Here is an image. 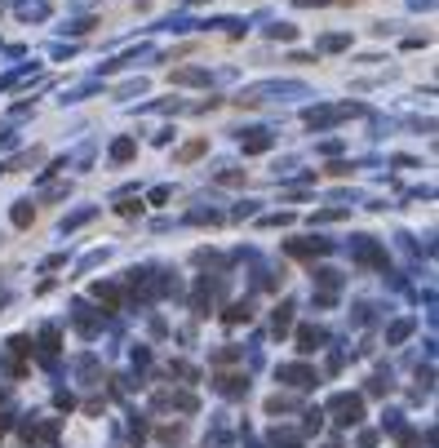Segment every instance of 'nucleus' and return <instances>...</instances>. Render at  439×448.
<instances>
[{
  "instance_id": "1",
  "label": "nucleus",
  "mask_w": 439,
  "mask_h": 448,
  "mask_svg": "<svg viewBox=\"0 0 439 448\" xmlns=\"http://www.w3.org/2000/svg\"><path fill=\"white\" fill-rule=\"evenodd\" d=\"M297 342H302L297 351H306V356H311V351H315V347L324 342V333H320V329H302V333H297Z\"/></svg>"
},
{
  "instance_id": "2",
  "label": "nucleus",
  "mask_w": 439,
  "mask_h": 448,
  "mask_svg": "<svg viewBox=\"0 0 439 448\" xmlns=\"http://www.w3.org/2000/svg\"><path fill=\"white\" fill-rule=\"evenodd\" d=\"M338 422H355V417H360V399H342V404H338Z\"/></svg>"
},
{
  "instance_id": "3",
  "label": "nucleus",
  "mask_w": 439,
  "mask_h": 448,
  "mask_svg": "<svg viewBox=\"0 0 439 448\" xmlns=\"http://www.w3.org/2000/svg\"><path fill=\"white\" fill-rule=\"evenodd\" d=\"M93 297H98V302H107V306H116V302H120V293H116V288H102V284L93 288Z\"/></svg>"
},
{
  "instance_id": "4",
  "label": "nucleus",
  "mask_w": 439,
  "mask_h": 448,
  "mask_svg": "<svg viewBox=\"0 0 439 448\" xmlns=\"http://www.w3.org/2000/svg\"><path fill=\"white\" fill-rule=\"evenodd\" d=\"M125 155H134V142H129V138H125V142H116V160H125Z\"/></svg>"
},
{
  "instance_id": "5",
  "label": "nucleus",
  "mask_w": 439,
  "mask_h": 448,
  "mask_svg": "<svg viewBox=\"0 0 439 448\" xmlns=\"http://www.w3.org/2000/svg\"><path fill=\"white\" fill-rule=\"evenodd\" d=\"M200 151H204V142H191V147H182V160H195Z\"/></svg>"
}]
</instances>
